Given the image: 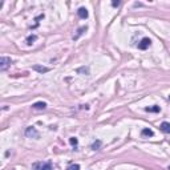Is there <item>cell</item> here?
<instances>
[{
    "mask_svg": "<svg viewBox=\"0 0 170 170\" xmlns=\"http://www.w3.org/2000/svg\"><path fill=\"white\" fill-rule=\"evenodd\" d=\"M100 146H101V141H97V142H95V144L92 145V149H93V150H97L98 148H100Z\"/></svg>",
    "mask_w": 170,
    "mask_h": 170,
    "instance_id": "cell-14",
    "label": "cell"
},
{
    "mask_svg": "<svg viewBox=\"0 0 170 170\" xmlns=\"http://www.w3.org/2000/svg\"><path fill=\"white\" fill-rule=\"evenodd\" d=\"M153 134H154V133H153V130L149 129V128H145V129L141 132V136H142V137H152Z\"/></svg>",
    "mask_w": 170,
    "mask_h": 170,
    "instance_id": "cell-6",
    "label": "cell"
},
{
    "mask_svg": "<svg viewBox=\"0 0 170 170\" xmlns=\"http://www.w3.org/2000/svg\"><path fill=\"white\" fill-rule=\"evenodd\" d=\"M33 69L37 70V72H40V73H45V72H48V70H49V68L40 67V65H35V67H33Z\"/></svg>",
    "mask_w": 170,
    "mask_h": 170,
    "instance_id": "cell-9",
    "label": "cell"
},
{
    "mask_svg": "<svg viewBox=\"0 0 170 170\" xmlns=\"http://www.w3.org/2000/svg\"><path fill=\"white\" fill-rule=\"evenodd\" d=\"M169 100H170V96H169Z\"/></svg>",
    "mask_w": 170,
    "mask_h": 170,
    "instance_id": "cell-18",
    "label": "cell"
},
{
    "mask_svg": "<svg viewBox=\"0 0 170 170\" xmlns=\"http://www.w3.org/2000/svg\"><path fill=\"white\" fill-rule=\"evenodd\" d=\"M11 63H12V61H11L10 57H1L0 59V70H3V72L7 70L8 68L11 67Z\"/></svg>",
    "mask_w": 170,
    "mask_h": 170,
    "instance_id": "cell-2",
    "label": "cell"
},
{
    "mask_svg": "<svg viewBox=\"0 0 170 170\" xmlns=\"http://www.w3.org/2000/svg\"><path fill=\"white\" fill-rule=\"evenodd\" d=\"M32 168L35 170H53L51 162H36L32 165Z\"/></svg>",
    "mask_w": 170,
    "mask_h": 170,
    "instance_id": "cell-1",
    "label": "cell"
},
{
    "mask_svg": "<svg viewBox=\"0 0 170 170\" xmlns=\"http://www.w3.org/2000/svg\"><path fill=\"white\" fill-rule=\"evenodd\" d=\"M145 110H146V112H160V106H157V105H154V106H152V108H150V106H148V108H145Z\"/></svg>",
    "mask_w": 170,
    "mask_h": 170,
    "instance_id": "cell-11",
    "label": "cell"
},
{
    "mask_svg": "<svg viewBox=\"0 0 170 170\" xmlns=\"http://www.w3.org/2000/svg\"><path fill=\"white\" fill-rule=\"evenodd\" d=\"M150 44H152V41H150V39H148V37H144L142 40H141L140 44H138V48H140V49H142V51H145V49L149 47Z\"/></svg>",
    "mask_w": 170,
    "mask_h": 170,
    "instance_id": "cell-4",
    "label": "cell"
},
{
    "mask_svg": "<svg viewBox=\"0 0 170 170\" xmlns=\"http://www.w3.org/2000/svg\"><path fill=\"white\" fill-rule=\"evenodd\" d=\"M160 128H161V130H162L163 133H170V124L169 122H162Z\"/></svg>",
    "mask_w": 170,
    "mask_h": 170,
    "instance_id": "cell-7",
    "label": "cell"
},
{
    "mask_svg": "<svg viewBox=\"0 0 170 170\" xmlns=\"http://www.w3.org/2000/svg\"><path fill=\"white\" fill-rule=\"evenodd\" d=\"M112 5L113 7H118V5H120V1H116L114 0V1H112Z\"/></svg>",
    "mask_w": 170,
    "mask_h": 170,
    "instance_id": "cell-17",
    "label": "cell"
},
{
    "mask_svg": "<svg viewBox=\"0 0 170 170\" xmlns=\"http://www.w3.org/2000/svg\"><path fill=\"white\" fill-rule=\"evenodd\" d=\"M77 15H78V18H80V19H86V18H88V11H86V8H84V7L78 8Z\"/></svg>",
    "mask_w": 170,
    "mask_h": 170,
    "instance_id": "cell-5",
    "label": "cell"
},
{
    "mask_svg": "<svg viewBox=\"0 0 170 170\" xmlns=\"http://www.w3.org/2000/svg\"><path fill=\"white\" fill-rule=\"evenodd\" d=\"M25 136H27V137H31V138H39V132L33 126H29V128H27V130H25Z\"/></svg>",
    "mask_w": 170,
    "mask_h": 170,
    "instance_id": "cell-3",
    "label": "cell"
},
{
    "mask_svg": "<svg viewBox=\"0 0 170 170\" xmlns=\"http://www.w3.org/2000/svg\"><path fill=\"white\" fill-rule=\"evenodd\" d=\"M67 170H80V165H77V163H75V165H70V166H68Z\"/></svg>",
    "mask_w": 170,
    "mask_h": 170,
    "instance_id": "cell-13",
    "label": "cell"
},
{
    "mask_svg": "<svg viewBox=\"0 0 170 170\" xmlns=\"http://www.w3.org/2000/svg\"><path fill=\"white\" fill-rule=\"evenodd\" d=\"M84 31H86V27H83V28H80V29H78V33H77V35H76V36H75V37H73V39H78V37H80L81 35H83V32H84Z\"/></svg>",
    "mask_w": 170,
    "mask_h": 170,
    "instance_id": "cell-12",
    "label": "cell"
},
{
    "mask_svg": "<svg viewBox=\"0 0 170 170\" xmlns=\"http://www.w3.org/2000/svg\"><path fill=\"white\" fill-rule=\"evenodd\" d=\"M169 170H170V166H169Z\"/></svg>",
    "mask_w": 170,
    "mask_h": 170,
    "instance_id": "cell-19",
    "label": "cell"
},
{
    "mask_svg": "<svg viewBox=\"0 0 170 170\" xmlns=\"http://www.w3.org/2000/svg\"><path fill=\"white\" fill-rule=\"evenodd\" d=\"M69 142L70 144H72V145H77V138H75V137H72V138H70V140H69Z\"/></svg>",
    "mask_w": 170,
    "mask_h": 170,
    "instance_id": "cell-15",
    "label": "cell"
},
{
    "mask_svg": "<svg viewBox=\"0 0 170 170\" xmlns=\"http://www.w3.org/2000/svg\"><path fill=\"white\" fill-rule=\"evenodd\" d=\"M77 72H78V73H80V72H85V73H88V72H89V69H88V68H80V69H78Z\"/></svg>",
    "mask_w": 170,
    "mask_h": 170,
    "instance_id": "cell-16",
    "label": "cell"
},
{
    "mask_svg": "<svg viewBox=\"0 0 170 170\" xmlns=\"http://www.w3.org/2000/svg\"><path fill=\"white\" fill-rule=\"evenodd\" d=\"M36 40H37V36H36V35H31V36H28V37H27V44L31 45V44H33V41H36Z\"/></svg>",
    "mask_w": 170,
    "mask_h": 170,
    "instance_id": "cell-10",
    "label": "cell"
},
{
    "mask_svg": "<svg viewBox=\"0 0 170 170\" xmlns=\"http://www.w3.org/2000/svg\"><path fill=\"white\" fill-rule=\"evenodd\" d=\"M32 108H33V109H45V108H47V104L40 101V103H35V104H33Z\"/></svg>",
    "mask_w": 170,
    "mask_h": 170,
    "instance_id": "cell-8",
    "label": "cell"
}]
</instances>
